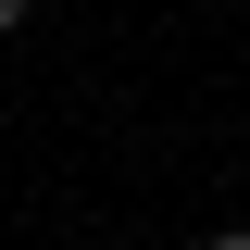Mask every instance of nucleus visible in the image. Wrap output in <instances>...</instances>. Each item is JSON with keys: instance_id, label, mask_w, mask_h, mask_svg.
Masks as SVG:
<instances>
[{"instance_id": "nucleus-1", "label": "nucleus", "mask_w": 250, "mask_h": 250, "mask_svg": "<svg viewBox=\"0 0 250 250\" xmlns=\"http://www.w3.org/2000/svg\"><path fill=\"white\" fill-rule=\"evenodd\" d=\"M13 25H25V0H0V38H13Z\"/></svg>"}, {"instance_id": "nucleus-2", "label": "nucleus", "mask_w": 250, "mask_h": 250, "mask_svg": "<svg viewBox=\"0 0 250 250\" xmlns=\"http://www.w3.org/2000/svg\"><path fill=\"white\" fill-rule=\"evenodd\" d=\"M200 250H250V238H200Z\"/></svg>"}]
</instances>
